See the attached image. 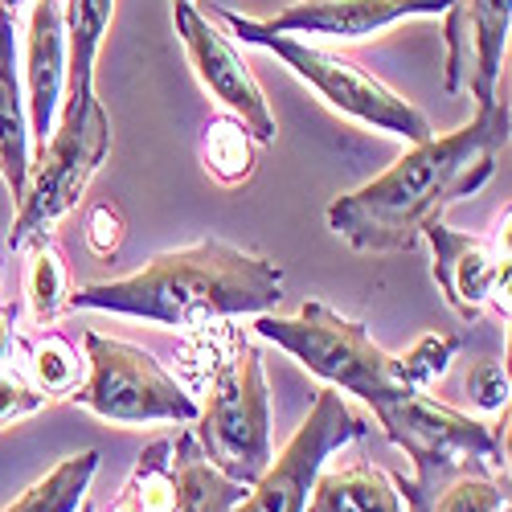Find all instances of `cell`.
Wrapping results in <instances>:
<instances>
[{
  "mask_svg": "<svg viewBox=\"0 0 512 512\" xmlns=\"http://www.w3.org/2000/svg\"><path fill=\"white\" fill-rule=\"evenodd\" d=\"M99 472V451H78L50 467L37 484H29L13 504L0 512H78V504L87 500V488Z\"/></svg>",
  "mask_w": 512,
  "mask_h": 512,
  "instance_id": "obj_18",
  "label": "cell"
},
{
  "mask_svg": "<svg viewBox=\"0 0 512 512\" xmlns=\"http://www.w3.org/2000/svg\"><path fill=\"white\" fill-rule=\"evenodd\" d=\"M508 103L480 107L459 132L410 144V152L369 185L328 205V230L361 254H398L422 242V230L459 197H472L496 173L508 148Z\"/></svg>",
  "mask_w": 512,
  "mask_h": 512,
  "instance_id": "obj_1",
  "label": "cell"
},
{
  "mask_svg": "<svg viewBox=\"0 0 512 512\" xmlns=\"http://www.w3.org/2000/svg\"><path fill=\"white\" fill-rule=\"evenodd\" d=\"M25 300L37 328H50L70 308V267L50 234H37L29 242V267H25Z\"/></svg>",
  "mask_w": 512,
  "mask_h": 512,
  "instance_id": "obj_19",
  "label": "cell"
},
{
  "mask_svg": "<svg viewBox=\"0 0 512 512\" xmlns=\"http://www.w3.org/2000/svg\"><path fill=\"white\" fill-rule=\"evenodd\" d=\"M422 238L435 254V283L459 320H480L488 304L508 316V209L488 238L459 234L443 218L426 226Z\"/></svg>",
  "mask_w": 512,
  "mask_h": 512,
  "instance_id": "obj_9",
  "label": "cell"
},
{
  "mask_svg": "<svg viewBox=\"0 0 512 512\" xmlns=\"http://www.w3.org/2000/svg\"><path fill=\"white\" fill-rule=\"evenodd\" d=\"M254 140L246 132V123L234 115H218L209 119L205 127V140H201V160H205V173L218 181V185H242L254 177Z\"/></svg>",
  "mask_w": 512,
  "mask_h": 512,
  "instance_id": "obj_20",
  "label": "cell"
},
{
  "mask_svg": "<svg viewBox=\"0 0 512 512\" xmlns=\"http://www.w3.org/2000/svg\"><path fill=\"white\" fill-rule=\"evenodd\" d=\"M283 300V271L254 250L201 238L164 250L140 271L70 291V308L136 316L164 328H205L209 320L271 312Z\"/></svg>",
  "mask_w": 512,
  "mask_h": 512,
  "instance_id": "obj_2",
  "label": "cell"
},
{
  "mask_svg": "<svg viewBox=\"0 0 512 512\" xmlns=\"http://www.w3.org/2000/svg\"><path fill=\"white\" fill-rule=\"evenodd\" d=\"M25 78H29V136L37 148L50 140L54 119L62 107L66 87V33H62V0H37L29 17V54H25Z\"/></svg>",
  "mask_w": 512,
  "mask_h": 512,
  "instance_id": "obj_13",
  "label": "cell"
},
{
  "mask_svg": "<svg viewBox=\"0 0 512 512\" xmlns=\"http://www.w3.org/2000/svg\"><path fill=\"white\" fill-rule=\"evenodd\" d=\"M17 349V332H13V308L0 304V365L9 361V353Z\"/></svg>",
  "mask_w": 512,
  "mask_h": 512,
  "instance_id": "obj_27",
  "label": "cell"
},
{
  "mask_svg": "<svg viewBox=\"0 0 512 512\" xmlns=\"http://www.w3.org/2000/svg\"><path fill=\"white\" fill-rule=\"evenodd\" d=\"M254 332L263 340H275L279 349H287L308 373L328 381L332 390L361 398L373 410L377 426L390 422L414 394H426V390H410L398 377L394 353L381 349L361 320L340 316L320 300H308L295 316L259 312Z\"/></svg>",
  "mask_w": 512,
  "mask_h": 512,
  "instance_id": "obj_3",
  "label": "cell"
},
{
  "mask_svg": "<svg viewBox=\"0 0 512 512\" xmlns=\"http://www.w3.org/2000/svg\"><path fill=\"white\" fill-rule=\"evenodd\" d=\"M173 25L185 41V54L201 78V87L218 99L234 119L246 123V132L259 144H275V115L267 107V95L254 78L250 62L238 54L234 37L213 25L193 0H173Z\"/></svg>",
  "mask_w": 512,
  "mask_h": 512,
  "instance_id": "obj_10",
  "label": "cell"
},
{
  "mask_svg": "<svg viewBox=\"0 0 512 512\" xmlns=\"http://www.w3.org/2000/svg\"><path fill=\"white\" fill-rule=\"evenodd\" d=\"M46 406H50V398L33 386L25 369L0 365V426H13V422L46 410Z\"/></svg>",
  "mask_w": 512,
  "mask_h": 512,
  "instance_id": "obj_24",
  "label": "cell"
},
{
  "mask_svg": "<svg viewBox=\"0 0 512 512\" xmlns=\"http://www.w3.org/2000/svg\"><path fill=\"white\" fill-rule=\"evenodd\" d=\"M78 512H95V504H91V500H82V504H78Z\"/></svg>",
  "mask_w": 512,
  "mask_h": 512,
  "instance_id": "obj_30",
  "label": "cell"
},
{
  "mask_svg": "<svg viewBox=\"0 0 512 512\" xmlns=\"http://www.w3.org/2000/svg\"><path fill=\"white\" fill-rule=\"evenodd\" d=\"M0 177L21 201L29 181V111L17 78V37L9 9H0Z\"/></svg>",
  "mask_w": 512,
  "mask_h": 512,
  "instance_id": "obj_14",
  "label": "cell"
},
{
  "mask_svg": "<svg viewBox=\"0 0 512 512\" xmlns=\"http://www.w3.org/2000/svg\"><path fill=\"white\" fill-rule=\"evenodd\" d=\"M107 152H111V119L99 95H66L50 140L37 148V160H29V181L17 201V218L5 246L25 250L37 234H50L82 201Z\"/></svg>",
  "mask_w": 512,
  "mask_h": 512,
  "instance_id": "obj_5",
  "label": "cell"
},
{
  "mask_svg": "<svg viewBox=\"0 0 512 512\" xmlns=\"http://www.w3.org/2000/svg\"><path fill=\"white\" fill-rule=\"evenodd\" d=\"M82 349H87L91 373L70 394L74 406L119 426L197 422L201 406L193 402V394L140 345H127V340H115L103 332H87Z\"/></svg>",
  "mask_w": 512,
  "mask_h": 512,
  "instance_id": "obj_7",
  "label": "cell"
},
{
  "mask_svg": "<svg viewBox=\"0 0 512 512\" xmlns=\"http://www.w3.org/2000/svg\"><path fill=\"white\" fill-rule=\"evenodd\" d=\"M500 504H508V480L500 484L496 476H463L435 500L431 512H496Z\"/></svg>",
  "mask_w": 512,
  "mask_h": 512,
  "instance_id": "obj_23",
  "label": "cell"
},
{
  "mask_svg": "<svg viewBox=\"0 0 512 512\" xmlns=\"http://www.w3.org/2000/svg\"><path fill=\"white\" fill-rule=\"evenodd\" d=\"M512 29V0H451L443 41L447 66L443 87L447 95H472L476 107H492L500 95V70Z\"/></svg>",
  "mask_w": 512,
  "mask_h": 512,
  "instance_id": "obj_11",
  "label": "cell"
},
{
  "mask_svg": "<svg viewBox=\"0 0 512 512\" xmlns=\"http://www.w3.org/2000/svg\"><path fill=\"white\" fill-rule=\"evenodd\" d=\"M111 512H144V508H140V500L132 496V488L123 484V488H119V500H115V508H111Z\"/></svg>",
  "mask_w": 512,
  "mask_h": 512,
  "instance_id": "obj_28",
  "label": "cell"
},
{
  "mask_svg": "<svg viewBox=\"0 0 512 512\" xmlns=\"http://www.w3.org/2000/svg\"><path fill=\"white\" fill-rule=\"evenodd\" d=\"M29 381L46 394L50 402L54 398H70L78 390V381H82V361H78V349L70 345L66 336L58 332H46L37 340V345L29 349V365H25Z\"/></svg>",
  "mask_w": 512,
  "mask_h": 512,
  "instance_id": "obj_21",
  "label": "cell"
},
{
  "mask_svg": "<svg viewBox=\"0 0 512 512\" xmlns=\"http://www.w3.org/2000/svg\"><path fill=\"white\" fill-rule=\"evenodd\" d=\"M25 5V0H0V9H9V13H17Z\"/></svg>",
  "mask_w": 512,
  "mask_h": 512,
  "instance_id": "obj_29",
  "label": "cell"
},
{
  "mask_svg": "<svg viewBox=\"0 0 512 512\" xmlns=\"http://www.w3.org/2000/svg\"><path fill=\"white\" fill-rule=\"evenodd\" d=\"M463 349V340L455 332H426L418 336L406 353H398V377L410 390H431L435 381L447 373V365L455 361V353Z\"/></svg>",
  "mask_w": 512,
  "mask_h": 512,
  "instance_id": "obj_22",
  "label": "cell"
},
{
  "mask_svg": "<svg viewBox=\"0 0 512 512\" xmlns=\"http://www.w3.org/2000/svg\"><path fill=\"white\" fill-rule=\"evenodd\" d=\"M87 246L99 259H111V254L123 246V218L115 205H95L87 218Z\"/></svg>",
  "mask_w": 512,
  "mask_h": 512,
  "instance_id": "obj_26",
  "label": "cell"
},
{
  "mask_svg": "<svg viewBox=\"0 0 512 512\" xmlns=\"http://www.w3.org/2000/svg\"><path fill=\"white\" fill-rule=\"evenodd\" d=\"M496 512H512V504H500V508H496Z\"/></svg>",
  "mask_w": 512,
  "mask_h": 512,
  "instance_id": "obj_31",
  "label": "cell"
},
{
  "mask_svg": "<svg viewBox=\"0 0 512 512\" xmlns=\"http://www.w3.org/2000/svg\"><path fill=\"white\" fill-rule=\"evenodd\" d=\"M201 455L250 488L271 463V390L263 357L250 340L234 336L230 353L218 361L209 381V402L197 410L193 431Z\"/></svg>",
  "mask_w": 512,
  "mask_h": 512,
  "instance_id": "obj_6",
  "label": "cell"
},
{
  "mask_svg": "<svg viewBox=\"0 0 512 512\" xmlns=\"http://www.w3.org/2000/svg\"><path fill=\"white\" fill-rule=\"evenodd\" d=\"M218 17L230 25V37L246 41V46L271 50L291 74H300L332 111H340V115H349V119L373 127V132L398 136L406 144H422V140L435 136L431 119H426L414 103H406L398 91H390L381 78H373L369 70H361L353 58L320 50V46H308V41L295 37V33H271V29H263L254 17H242L234 9H218Z\"/></svg>",
  "mask_w": 512,
  "mask_h": 512,
  "instance_id": "obj_4",
  "label": "cell"
},
{
  "mask_svg": "<svg viewBox=\"0 0 512 512\" xmlns=\"http://www.w3.org/2000/svg\"><path fill=\"white\" fill-rule=\"evenodd\" d=\"M467 398L484 414H504L508 410V369L500 361H480L467 373Z\"/></svg>",
  "mask_w": 512,
  "mask_h": 512,
  "instance_id": "obj_25",
  "label": "cell"
},
{
  "mask_svg": "<svg viewBox=\"0 0 512 512\" xmlns=\"http://www.w3.org/2000/svg\"><path fill=\"white\" fill-rule=\"evenodd\" d=\"M451 0H300L267 21H259L271 33H308V37H340L357 41L369 33H381L406 17H431L447 13Z\"/></svg>",
  "mask_w": 512,
  "mask_h": 512,
  "instance_id": "obj_12",
  "label": "cell"
},
{
  "mask_svg": "<svg viewBox=\"0 0 512 512\" xmlns=\"http://www.w3.org/2000/svg\"><path fill=\"white\" fill-rule=\"evenodd\" d=\"M246 488L218 472L197 447L193 435H181L173 447V504L168 512H230Z\"/></svg>",
  "mask_w": 512,
  "mask_h": 512,
  "instance_id": "obj_16",
  "label": "cell"
},
{
  "mask_svg": "<svg viewBox=\"0 0 512 512\" xmlns=\"http://www.w3.org/2000/svg\"><path fill=\"white\" fill-rule=\"evenodd\" d=\"M115 0H62L66 95H95V58L111 25Z\"/></svg>",
  "mask_w": 512,
  "mask_h": 512,
  "instance_id": "obj_17",
  "label": "cell"
},
{
  "mask_svg": "<svg viewBox=\"0 0 512 512\" xmlns=\"http://www.w3.org/2000/svg\"><path fill=\"white\" fill-rule=\"evenodd\" d=\"M304 512H410L398 476L377 463H349L320 472Z\"/></svg>",
  "mask_w": 512,
  "mask_h": 512,
  "instance_id": "obj_15",
  "label": "cell"
},
{
  "mask_svg": "<svg viewBox=\"0 0 512 512\" xmlns=\"http://www.w3.org/2000/svg\"><path fill=\"white\" fill-rule=\"evenodd\" d=\"M361 435L365 418L345 402L340 390L324 386L300 431L287 439L279 455H271L267 472L246 488V496L230 512H304L312 500V484L324 472V459Z\"/></svg>",
  "mask_w": 512,
  "mask_h": 512,
  "instance_id": "obj_8",
  "label": "cell"
}]
</instances>
